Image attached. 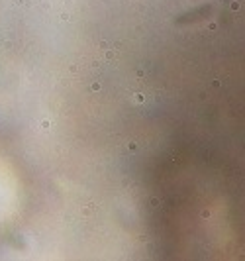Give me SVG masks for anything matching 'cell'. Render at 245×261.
Wrapping results in <instances>:
<instances>
[{
	"label": "cell",
	"instance_id": "6da1fadb",
	"mask_svg": "<svg viewBox=\"0 0 245 261\" xmlns=\"http://www.w3.org/2000/svg\"><path fill=\"white\" fill-rule=\"evenodd\" d=\"M114 55H116V52H108V53H106V59H112Z\"/></svg>",
	"mask_w": 245,
	"mask_h": 261
},
{
	"label": "cell",
	"instance_id": "7a4b0ae2",
	"mask_svg": "<svg viewBox=\"0 0 245 261\" xmlns=\"http://www.w3.org/2000/svg\"><path fill=\"white\" fill-rule=\"evenodd\" d=\"M100 89V83H93V91H98Z\"/></svg>",
	"mask_w": 245,
	"mask_h": 261
}]
</instances>
